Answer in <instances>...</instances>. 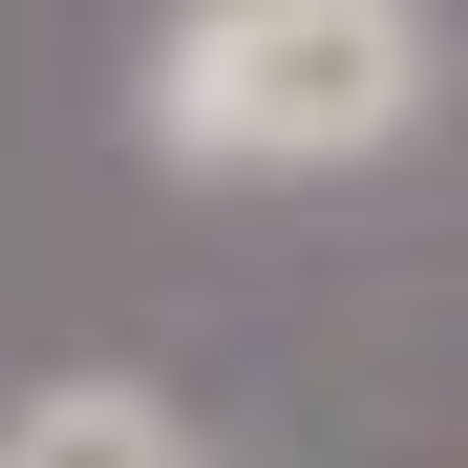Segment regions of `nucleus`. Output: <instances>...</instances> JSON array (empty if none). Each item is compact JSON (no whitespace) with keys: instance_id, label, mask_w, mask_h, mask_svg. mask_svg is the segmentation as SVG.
I'll use <instances>...</instances> for the list:
<instances>
[{"instance_id":"nucleus-2","label":"nucleus","mask_w":468,"mask_h":468,"mask_svg":"<svg viewBox=\"0 0 468 468\" xmlns=\"http://www.w3.org/2000/svg\"><path fill=\"white\" fill-rule=\"evenodd\" d=\"M0 468H213V426L149 362H43L22 405H0Z\"/></svg>"},{"instance_id":"nucleus-1","label":"nucleus","mask_w":468,"mask_h":468,"mask_svg":"<svg viewBox=\"0 0 468 468\" xmlns=\"http://www.w3.org/2000/svg\"><path fill=\"white\" fill-rule=\"evenodd\" d=\"M447 107V0H171L128 43V149L192 192H341Z\"/></svg>"}]
</instances>
